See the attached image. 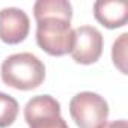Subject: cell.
<instances>
[{
    "mask_svg": "<svg viewBox=\"0 0 128 128\" xmlns=\"http://www.w3.org/2000/svg\"><path fill=\"white\" fill-rule=\"evenodd\" d=\"M100 128H128V122L125 119H119V120H113V122H106Z\"/></svg>",
    "mask_w": 128,
    "mask_h": 128,
    "instance_id": "8fae6325",
    "label": "cell"
},
{
    "mask_svg": "<svg viewBox=\"0 0 128 128\" xmlns=\"http://www.w3.org/2000/svg\"><path fill=\"white\" fill-rule=\"evenodd\" d=\"M30 32L29 15L20 8L0 9V39L5 44L14 45L23 42Z\"/></svg>",
    "mask_w": 128,
    "mask_h": 128,
    "instance_id": "8992f818",
    "label": "cell"
},
{
    "mask_svg": "<svg viewBox=\"0 0 128 128\" xmlns=\"http://www.w3.org/2000/svg\"><path fill=\"white\" fill-rule=\"evenodd\" d=\"M74 29L71 18L42 17L36 20V44L50 56H65L71 51Z\"/></svg>",
    "mask_w": 128,
    "mask_h": 128,
    "instance_id": "7a4b0ae2",
    "label": "cell"
},
{
    "mask_svg": "<svg viewBox=\"0 0 128 128\" xmlns=\"http://www.w3.org/2000/svg\"><path fill=\"white\" fill-rule=\"evenodd\" d=\"M126 39H128V35L122 33L113 42V48H112L113 63L116 68H119V71L122 74H126V66H125V63H126Z\"/></svg>",
    "mask_w": 128,
    "mask_h": 128,
    "instance_id": "30bf717a",
    "label": "cell"
},
{
    "mask_svg": "<svg viewBox=\"0 0 128 128\" xmlns=\"http://www.w3.org/2000/svg\"><path fill=\"white\" fill-rule=\"evenodd\" d=\"M104 39L94 26H80L74 29V42L70 54L80 65H92L102 54Z\"/></svg>",
    "mask_w": 128,
    "mask_h": 128,
    "instance_id": "5b68a950",
    "label": "cell"
},
{
    "mask_svg": "<svg viewBox=\"0 0 128 128\" xmlns=\"http://www.w3.org/2000/svg\"><path fill=\"white\" fill-rule=\"evenodd\" d=\"M94 15L107 29H118L128 21V5L125 2L98 0L94 3Z\"/></svg>",
    "mask_w": 128,
    "mask_h": 128,
    "instance_id": "52a82bcc",
    "label": "cell"
},
{
    "mask_svg": "<svg viewBox=\"0 0 128 128\" xmlns=\"http://www.w3.org/2000/svg\"><path fill=\"white\" fill-rule=\"evenodd\" d=\"M20 106L17 100L5 92H0V128L11 126L18 116Z\"/></svg>",
    "mask_w": 128,
    "mask_h": 128,
    "instance_id": "9c48e42d",
    "label": "cell"
},
{
    "mask_svg": "<svg viewBox=\"0 0 128 128\" xmlns=\"http://www.w3.org/2000/svg\"><path fill=\"white\" fill-rule=\"evenodd\" d=\"M70 114L78 128H100L107 122L108 104L95 92H80L70 101Z\"/></svg>",
    "mask_w": 128,
    "mask_h": 128,
    "instance_id": "3957f363",
    "label": "cell"
},
{
    "mask_svg": "<svg viewBox=\"0 0 128 128\" xmlns=\"http://www.w3.org/2000/svg\"><path fill=\"white\" fill-rule=\"evenodd\" d=\"M6 86L18 90H32L45 80V65L32 53H15L8 56L0 68Z\"/></svg>",
    "mask_w": 128,
    "mask_h": 128,
    "instance_id": "6da1fadb",
    "label": "cell"
},
{
    "mask_svg": "<svg viewBox=\"0 0 128 128\" xmlns=\"http://www.w3.org/2000/svg\"><path fill=\"white\" fill-rule=\"evenodd\" d=\"M29 128H70L60 114V102L51 95H36L24 106Z\"/></svg>",
    "mask_w": 128,
    "mask_h": 128,
    "instance_id": "277c9868",
    "label": "cell"
},
{
    "mask_svg": "<svg viewBox=\"0 0 128 128\" xmlns=\"http://www.w3.org/2000/svg\"><path fill=\"white\" fill-rule=\"evenodd\" d=\"M35 20L42 17H66L72 20V6L68 0H38L33 5Z\"/></svg>",
    "mask_w": 128,
    "mask_h": 128,
    "instance_id": "ba28073f",
    "label": "cell"
}]
</instances>
